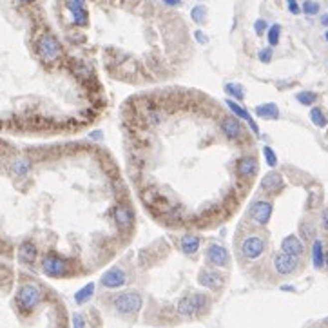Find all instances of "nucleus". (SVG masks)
I'll use <instances>...</instances> for the list:
<instances>
[{
	"label": "nucleus",
	"mask_w": 328,
	"mask_h": 328,
	"mask_svg": "<svg viewBox=\"0 0 328 328\" xmlns=\"http://www.w3.org/2000/svg\"><path fill=\"white\" fill-rule=\"evenodd\" d=\"M190 16L196 24H203L207 20V7L205 5H194L192 11H190Z\"/></svg>",
	"instance_id": "26"
},
{
	"label": "nucleus",
	"mask_w": 328,
	"mask_h": 328,
	"mask_svg": "<svg viewBox=\"0 0 328 328\" xmlns=\"http://www.w3.org/2000/svg\"><path fill=\"white\" fill-rule=\"evenodd\" d=\"M258 58L263 62V64H269L270 60H272V47H265V49L259 51Z\"/></svg>",
	"instance_id": "32"
},
{
	"label": "nucleus",
	"mask_w": 328,
	"mask_h": 328,
	"mask_svg": "<svg viewBox=\"0 0 328 328\" xmlns=\"http://www.w3.org/2000/svg\"><path fill=\"white\" fill-rule=\"evenodd\" d=\"M303 13H307L309 16H312V15H318L319 13V4L318 2H314V0H305V4H303Z\"/></svg>",
	"instance_id": "30"
},
{
	"label": "nucleus",
	"mask_w": 328,
	"mask_h": 328,
	"mask_svg": "<svg viewBox=\"0 0 328 328\" xmlns=\"http://www.w3.org/2000/svg\"><path fill=\"white\" fill-rule=\"evenodd\" d=\"M127 283V274L118 267H113L102 276V285L105 289H120Z\"/></svg>",
	"instance_id": "10"
},
{
	"label": "nucleus",
	"mask_w": 328,
	"mask_h": 328,
	"mask_svg": "<svg viewBox=\"0 0 328 328\" xmlns=\"http://www.w3.org/2000/svg\"><path fill=\"white\" fill-rule=\"evenodd\" d=\"M65 7L73 15V24L75 25H85L89 15H87V7H85V0H65Z\"/></svg>",
	"instance_id": "7"
},
{
	"label": "nucleus",
	"mask_w": 328,
	"mask_h": 328,
	"mask_svg": "<svg viewBox=\"0 0 328 328\" xmlns=\"http://www.w3.org/2000/svg\"><path fill=\"white\" fill-rule=\"evenodd\" d=\"M249 127L252 129L254 135H259V129H258V125H256V122H254V120H249Z\"/></svg>",
	"instance_id": "38"
},
{
	"label": "nucleus",
	"mask_w": 328,
	"mask_h": 328,
	"mask_svg": "<svg viewBox=\"0 0 328 328\" xmlns=\"http://www.w3.org/2000/svg\"><path fill=\"white\" fill-rule=\"evenodd\" d=\"M209 305V299L203 294H192V296H185L178 301L176 305V310H178L179 316H185V318H190L194 314L201 312Z\"/></svg>",
	"instance_id": "3"
},
{
	"label": "nucleus",
	"mask_w": 328,
	"mask_h": 328,
	"mask_svg": "<svg viewBox=\"0 0 328 328\" xmlns=\"http://www.w3.org/2000/svg\"><path fill=\"white\" fill-rule=\"evenodd\" d=\"M258 170V162L252 156H245L238 162V174L241 178H250Z\"/></svg>",
	"instance_id": "15"
},
{
	"label": "nucleus",
	"mask_w": 328,
	"mask_h": 328,
	"mask_svg": "<svg viewBox=\"0 0 328 328\" xmlns=\"http://www.w3.org/2000/svg\"><path fill=\"white\" fill-rule=\"evenodd\" d=\"M194 38L198 40L199 44H207V42H209V36H205L203 31H196V33H194Z\"/></svg>",
	"instance_id": "36"
},
{
	"label": "nucleus",
	"mask_w": 328,
	"mask_h": 328,
	"mask_svg": "<svg viewBox=\"0 0 328 328\" xmlns=\"http://www.w3.org/2000/svg\"><path fill=\"white\" fill-rule=\"evenodd\" d=\"M142 307V296L136 292H125L120 294L118 298L115 299V309L120 314H133L138 312Z\"/></svg>",
	"instance_id": "4"
},
{
	"label": "nucleus",
	"mask_w": 328,
	"mask_h": 328,
	"mask_svg": "<svg viewBox=\"0 0 328 328\" xmlns=\"http://www.w3.org/2000/svg\"><path fill=\"white\" fill-rule=\"evenodd\" d=\"M225 93H227L229 96H234L238 102L245 98V89L241 84H227L225 85Z\"/></svg>",
	"instance_id": "25"
},
{
	"label": "nucleus",
	"mask_w": 328,
	"mask_h": 328,
	"mask_svg": "<svg viewBox=\"0 0 328 328\" xmlns=\"http://www.w3.org/2000/svg\"><path fill=\"white\" fill-rule=\"evenodd\" d=\"M167 5H179L181 4V0H164Z\"/></svg>",
	"instance_id": "39"
},
{
	"label": "nucleus",
	"mask_w": 328,
	"mask_h": 328,
	"mask_svg": "<svg viewBox=\"0 0 328 328\" xmlns=\"http://www.w3.org/2000/svg\"><path fill=\"white\" fill-rule=\"evenodd\" d=\"M279 35H281V25H279V24L270 25L269 33H267L269 44H270V45H276V44H278V42H279Z\"/></svg>",
	"instance_id": "29"
},
{
	"label": "nucleus",
	"mask_w": 328,
	"mask_h": 328,
	"mask_svg": "<svg viewBox=\"0 0 328 328\" xmlns=\"http://www.w3.org/2000/svg\"><path fill=\"white\" fill-rule=\"evenodd\" d=\"M221 131H223L225 136H229L230 140L245 136L243 125H241L239 118H230V116L229 118H223V122H221Z\"/></svg>",
	"instance_id": "12"
},
{
	"label": "nucleus",
	"mask_w": 328,
	"mask_h": 328,
	"mask_svg": "<svg viewBox=\"0 0 328 328\" xmlns=\"http://www.w3.org/2000/svg\"><path fill=\"white\" fill-rule=\"evenodd\" d=\"M73 328H85V321L80 314H75V316H73Z\"/></svg>",
	"instance_id": "34"
},
{
	"label": "nucleus",
	"mask_w": 328,
	"mask_h": 328,
	"mask_svg": "<svg viewBox=\"0 0 328 328\" xmlns=\"http://www.w3.org/2000/svg\"><path fill=\"white\" fill-rule=\"evenodd\" d=\"M181 250H183L187 256H192V254L198 252L199 249V238L198 236H194V234H187L181 238Z\"/></svg>",
	"instance_id": "20"
},
{
	"label": "nucleus",
	"mask_w": 328,
	"mask_h": 328,
	"mask_svg": "<svg viewBox=\"0 0 328 328\" xmlns=\"http://www.w3.org/2000/svg\"><path fill=\"white\" fill-rule=\"evenodd\" d=\"M263 155H265V160H267V165H269V167H276V165H278V156H276V153L272 151V147H265Z\"/></svg>",
	"instance_id": "31"
},
{
	"label": "nucleus",
	"mask_w": 328,
	"mask_h": 328,
	"mask_svg": "<svg viewBox=\"0 0 328 328\" xmlns=\"http://www.w3.org/2000/svg\"><path fill=\"white\" fill-rule=\"evenodd\" d=\"M113 216H115L116 223L125 227V229H131V227H133V212H131L127 207H124V205H118L115 209V212H113Z\"/></svg>",
	"instance_id": "18"
},
{
	"label": "nucleus",
	"mask_w": 328,
	"mask_h": 328,
	"mask_svg": "<svg viewBox=\"0 0 328 328\" xmlns=\"http://www.w3.org/2000/svg\"><path fill=\"white\" fill-rule=\"evenodd\" d=\"M321 24H323V25H328V15H323V16H321Z\"/></svg>",
	"instance_id": "41"
},
{
	"label": "nucleus",
	"mask_w": 328,
	"mask_h": 328,
	"mask_svg": "<svg viewBox=\"0 0 328 328\" xmlns=\"http://www.w3.org/2000/svg\"><path fill=\"white\" fill-rule=\"evenodd\" d=\"M287 2H289V9H290L292 15H299V13H301V7L298 5L296 0H287Z\"/></svg>",
	"instance_id": "35"
},
{
	"label": "nucleus",
	"mask_w": 328,
	"mask_h": 328,
	"mask_svg": "<svg viewBox=\"0 0 328 328\" xmlns=\"http://www.w3.org/2000/svg\"><path fill=\"white\" fill-rule=\"evenodd\" d=\"M36 254H38V250H36L35 243H31V241H24V243L20 245L18 258H20V261H22V263H25V265L35 263Z\"/></svg>",
	"instance_id": "17"
},
{
	"label": "nucleus",
	"mask_w": 328,
	"mask_h": 328,
	"mask_svg": "<svg viewBox=\"0 0 328 328\" xmlns=\"http://www.w3.org/2000/svg\"><path fill=\"white\" fill-rule=\"evenodd\" d=\"M31 170V162L25 158H16L13 164H11V172L15 174V176H18V178H24V176H27Z\"/></svg>",
	"instance_id": "21"
},
{
	"label": "nucleus",
	"mask_w": 328,
	"mask_h": 328,
	"mask_svg": "<svg viewBox=\"0 0 328 328\" xmlns=\"http://www.w3.org/2000/svg\"><path fill=\"white\" fill-rule=\"evenodd\" d=\"M36 51H38V56L44 62L51 64V62H55L62 56V45L60 42L55 38L53 35H42L38 40V44H36Z\"/></svg>",
	"instance_id": "2"
},
{
	"label": "nucleus",
	"mask_w": 328,
	"mask_h": 328,
	"mask_svg": "<svg viewBox=\"0 0 328 328\" xmlns=\"http://www.w3.org/2000/svg\"><path fill=\"white\" fill-rule=\"evenodd\" d=\"M16 2H20V4H25V2H31V0H16Z\"/></svg>",
	"instance_id": "43"
},
{
	"label": "nucleus",
	"mask_w": 328,
	"mask_h": 328,
	"mask_svg": "<svg viewBox=\"0 0 328 328\" xmlns=\"http://www.w3.org/2000/svg\"><path fill=\"white\" fill-rule=\"evenodd\" d=\"M321 223H323V229L328 232V209L323 210V216H321Z\"/></svg>",
	"instance_id": "37"
},
{
	"label": "nucleus",
	"mask_w": 328,
	"mask_h": 328,
	"mask_svg": "<svg viewBox=\"0 0 328 328\" xmlns=\"http://www.w3.org/2000/svg\"><path fill=\"white\" fill-rule=\"evenodd\" d=\"M274 269L278 274H292L294 270L298 269V258L296 256H290V254L279 252L274 256Z\"/></svg>",
	"instance_id": "8"
},
{
	"label": "nucleus",
	"mask_w": 328,
	"mask_h": 328,
	"mask_svg": "<svg viewBox=\"0 0 328 328\" xmlns=\"http://www.w3.org/2000/svg\"><path fill=\"white\" fill-rule=\"evenodd\" d=\"M325 263L328 265V252H327V256H325Z\"/></svg>",
	"instance_id": "44"
},
{
	"label": "nucleus",
	"mask_w": 328,
	"mask_h": 328,
	"mask_svg": "<svg viewBox=\"0 0 328 328\" xmlns=\"http://www.w3.org/2000/svg\"><path fill=\"white\" fill-rule=\"evenodd\" d=\"M325 36H327V42H328V31H327V35H325Z\"/></svg>",
	"instance_id": "45"
},
{
	"label": "nucleus",
	"mask_w": 328,
	"mask_h": 328,
	"mask_svg": "<svg viewBox=\"0 0 328 328\" xmlns=\"http://www.w3.org/2000/svg\"><path fill=\"white\" fill-rule=\"evenodd\" d=\"M91 138H95V140H102V133H100V131H96V133H91Z\"/></svg>",
	"instance_id": "40"
},
{
	"label": "nucleus",
	"mask_w": 328,
	"mask_h": 328,
	"mask_svg": "<svg viewBox=\"0 0 328 328\" xmlns=\"http://www.w3.org/2000/svg\"><path fill=\"white\" fill-rule=\"evenodd\" d=\"M227 107H229V109L232 111L234 115L238 116L239 120H247V122H249V120H252L249 113H247V109H243V107H241L238 102H234V100H227Z\"/></svg>",
	"instance_id": "24"
},
{
	"label": "nucleus",
	"mask_w": 328,
	"mask_h": 328,
	"mask_svg": "<svg viewBox=\"0 0 328 328\" xmlns=\"http://www.w3.org/2000/svg\"><path fill=\"white\" fill-rule=\"evenodd\" d=\"M265 250V241L259 236H249L245 238V241L241 243V254L247 259H256L259 258Z\"/></svg>",
	"instance_id": "6"
},
{
	"label": "nucleus",
	"mask_w": 328,
	"mask_h": 328,
	"mask_svg": "<svg viewBox=\"0 0 328 328\" xmlns=\"http://www.w3.org/2000/svg\"><path fill=\"white\" fill-rule=\"evenodd\" d=\"M296 98H298L299 104L312 105L314 102L318 100V95H316V93H312V91H301V93H298V95H296Z\"/></svg>",
	"instance_id": "28"
},
{
	"label": "nucleus",
	"mask_w": 328,
	"mask_h": 328,
	"mask_svg": "<svg viewBox=\"0 0 328 328\" xmlns=\"http://www.w3.org/2000/svg\"><path fill=\"white\" fill-rule=\"evenodd\" d=\"M256 115L263 120H278L279 118V109L276 104H261L256 107Z\"/></svg>",
	"instance_id": "19"
},
{
	"label": "nucleus",
	"mask_w": 328,
	"mask_h": 328,
	"mask_svg": "<svg viewBox=\"0 0 328 328\" xmlns=\"http://www.w3.org/2000/svg\"><path fill=\"white\" fill-rule=\"evenodd\" d=\"M283 290H294V287H289V285H285V287H281Z\"/></svg>",
	"instance_id": "42"
},
{
	"label": "nucleus",
	"mask_w": 328,
	"mask_h": 328,
	"mask_svg": "<svg viewBox=\"0 0 328 328\" xmlns=\"http://www.w3.org/2000/svg\"><path fill=\"white\" fill-rule=\"evenodd\" d=\"M252 219L258 225H267L270 216H272V205L269 201H256L252 205V212H250Z\"/></svg>",
	"instance_id": "11"
},
{
	"label": "nucleus",
	"mask_w": 328,
	"mask_h": 328,
	"mask_svg": "<svg viewBox=\"0 0 328 328\" xmlns=\"http://www.w3.org/2000/svg\"><path fill=\"white\" fill-rule=\"evenodd\" d=\"M42 270L44 274H47L49 278H60L64 276L65 270H67V261L62 259L56 254H47L44 259H42Z\"/></svg>",
	"instance_id": "5"
},
{
	"label": "nucleus",
	"mask_w": 328,
	"mask_h": 328,
	"mask_svg": "<svg viewBox=\"0 0 328 328\" xmlns=\"http://www.w3.org/2000/svg\"><path fill=\"white\" fill-rule=\"evenodd\" d=\"M310 120L314 122V125H318V127H325L327 125V116L323 115V111L319 109V107H314L310 111Z\"/></svg>",
	"instance_id": "27"
},
{
	"label": "nucleus",
	"mask_w": 328,
	"mask_h": 328,
	"mask_svg": "<svg viewBox=\"0 0 328 328\" xmlns=\"http://www.w3.org/2000/svg\"><path fill=\"white\" fill-rule=\"evenodd\" d=\"M207 259H209V263L214 265V267H229V263H230L229 250L216 243L209 245V249H207Z\"/></svg>",
	"instance_id": "9"
},
{
	"label": "nucleus",
	"mask_w": 328,
	"mask_h": 328,
	"mask_svg": "<svg viewBox=\"0 0 328 328\" xmlns=\"http://www.w3.org/2000/svg\"><path fill=\"white\" fill-rule=\"evenodd\" d=\"M254 31H256V35H263L265 31H267V20H263V18L256 20V24H254Z\"/></svg>",
	"instance_id": "33"
},
{
	"label": "nucleus",
	"mask_w": 328,
	"mask_h": 328,
	"mask_svg": "<svg viewBox=\"0 0 328 328\" xmlns=\"http://www.w3.org/2000/svg\"><path fill=\"white\" fill-rule=\"evenodd\" d=\"M281 185H283V178H281V174L278 172H269L267 176L263 178V181H261V189L267 190V192L274 194L278 192L279 189H281Z\"/></svg>",
	"instance_id": "16"
},
{
	"label": "nucleus",
	"mask_w": 328,
	"mask_h": 328,
	"mask_svg": "<svg viewBox=\"0 0 328 328\" xmlns=\"http://www.w3.org/2000/svg\"><path fill=\"white\" fill-rule=\"evenodd\" d=\"M199 285H203L210 290H218L221 285H223V278L219 272H214V270H201L198 276Z\"/></svg>",
	"instance_id": "13"
},
{
	"label": "nucleus",
	"mask_w": 328,
	"mask_h": 328,
	"mask_svg": "<svg viewBox=\"0 0 328 328\" xmlns=\"http://www.w3.org/2000/svg\"><path fill=\"white\" fill-rule=\"evenodd\" d=\"M93 294H95V283H87L85 287H82V289L75 294V301L78 305H84L93 298Z\"/></svg>",
	"instance_id": "23"
},
{
	"label": "nucleus",
	"mask_w": 328,
	"mask_h": 328,
	"mask_svg": "<svg viewBox=\"0 0 328 328\" xmlns=\"http://www.w3.org/2000/svg\"><path fill=\"white\" fill-rule=\"evenodd\" d=\"M312 261L316 269H321L325 265V250H323V243L316 239L312 245Z\"/></svg>",
	"instance_id": "22"
},
{
	"label": "nucleus",
	"mask_w": 328,
	"mask_h": 328,
	"mask_svg": "<svg viewBox=\"0 0 328 328\" xmlns=\"http://www.w3.org/2000/svg\"><path fill=\"white\" fill-rule=\"evenodd\" d=\"M42 301V290L33 283L22 285L16 292V303H18L20 310H24L25 314L35 310Z\"/></svg>",
	"instance_id": "1"
},
{
	"label": "nucleus",
	"mask_w": 328,
	"mask_h": 328,
	"mask_svg": "<svg viewBox=\"0 0 328 328\" xmlns=\"http://www.w3.org/2000/svg\"><path fill=\"white\" fill-rule=\"evenodd\" d=\"M281 250H283L285 254H290V256H301L303 254V243L299 241L298 236H287V238L283 239V243H281Z\"/></svg>",
	"instance_id": "14"
}]
</instances>
